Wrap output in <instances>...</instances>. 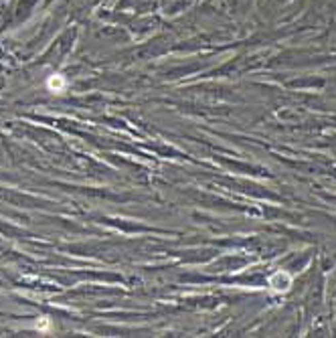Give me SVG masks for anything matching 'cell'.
<instances>
[{"mask_svg": "<svg viewBox=\"0 0 336 338\" xmlns=\"http://www.w3.org/2000/svg\"><path fill=\"white\" fill-rule=\"evenodd\" d=\"M53 328V322H51V318H47V316H41L37 322H35V330H39V332H49Z\"/></svg>", "mask_w": 336, "mask_h": 338, "instance_id": "3957f363", "label": "cell"}, {"mask_svg": "<svg viewBox=\"0 0 336 338\" xmlns=\"http://www.w3.org/2000/svg\"><path fill=\"white\" fill-rule=\"evenodd\" d=\"M47 89L49 91H53V93H63L65 89H67V79L63 77V75H51L49 79H47Z\"/></svg>", "mask_w": 336, "mask_h": 338, "instance_id": "6da1fadb", "label": "cell"}, {"mask_svg": "<svg viewBox=\"0 0 336 338\" xmlns=\"http://www.w3.org/2000/svg\"><path fill=\"white\" fill-rule=\"evenodd\" d=\"M271 286H273L275 290H288V288H290V275L284 273V271L275 273V275L271 277Z\"/></svg>", "mask_w": 336, "mask_h": 338, "instance_id": "7a4b0ae2", "label": "cell"}]
</instances>
